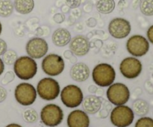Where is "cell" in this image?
Instances as JSON below:
<instances>
[{
  "label": "cell",
  "mask_w": 153,
  "mask_h": 127,
  "mask_svg": "<svg viewBox=\"0 0 153 127\" xmlns=\"http://www.w3.org/2000/svg\"><path fill=\"white\" fill-rule=\"evenodd\" d=\"M93 8V5L92 4H91V3H86V4L84 5V10H85L86 13H88V12H91V10H92Z\"/></svg>",
  "instance_id": "f35d334b"
},
{
  "label": "cell",
  "mask_w": 153,
  "mask_h": 127,
  "mask_svg": "<svg viewBox=\"0 0 153 127\" xmlns=\"http://www.w3.org/2000/svg\"><path fill=\"white\" fill-rule=\"evenodd\" d=\"M18 58V54L16 51L13 49H7L2 55V60L5 65H13Z\"/></svg>",
  "instance_id": "603a6c76"
},
{
  "label": "cell",
  "mask_w": 153,
  "mask_h": 127,
  "mask_svg": "<svg viewBox=\"0 0 153 127\" xmlns=\"http://www.w3.org/2000/svg\"><path fill=\"white\" fill-rule=\"evenodd\" d=\"M126 2L125 0H120L119 2H118V7L120 9H123L126 7Z\"/></svg>",
  "instance_id": "60d3db41"
},
{
  "label": "cell",
  "mask_w": 153,
  "mask_h": 127,
  "mask_svg": "<svg viewBox=\"0 0 153 127\" xmlns=\"http://www.w3.org/2000/svg\"><path fill=\"white\" fill-rule=\"evenodd\" d=\"M108 30L113 38L117 40L125 39L130 34L131 31V23L126 19L116 17L110 21Z\"/></svg>",
  "instance_id": "7c38bea8"
},
{
  "label": "cell",
  "mask_w": 153,
  "mask_h": 127,
  "mask_svg": "<svg viewBox=\"0 0 153 127\" xmlns=\"http://www.w3.org/2000/svg\"><path fill=\"white\" fill-rule=\"evenodd\" d=\"M81 13H82V11L80 9H79V7L73 9V10L71 11V17H73L74 19H78L81 16Z\"/></svg>",
  "instance_id": "836d02e7"
},
{
  "label": "cell",
  "mask_w": 153,
  "mask_h": 127,
  "mask_svg": "<svg viewBox=\"0 0 153 127\" xmlns=\"http://www.w3.org/2000/svg\"><path fill=\"white\" fill-rule=\"evenodd\" d=\"M120 71L125 78L133 80L140 75L143 70V65L139 59L134 57H128L121 61Z\"/></svg>",
  "instance_id": "8fae6325"
},
{
  "label": "cell",
  "mask_w": 153,
  "mask_h": 127,
  "mask_svg": "<svg viewBox=\"0 0 153 127\" xmlns=\"http://www.w3.org/2000/svg\"><path fill=\"white\" fill-rule=\"evenodd\" d=\"M67 123L68 127H89V116L85 111L73 110L68 115Z\"/></svg>",
  "instance_id": "9a60e30c"
},
{
  "label": "cell",
  "mask_w": 153,
  "mask_h": 127,
  "mask_svg": "<svg viewBox=\"0 0 153 127\" xmlns=\"http://www.w3.org/2000/svg\"><path fill=\"white\" fill-rule=\"evenodd\" d=\"M145 86H146V89L147 90V92L149 94H153V85L151 83V82L146 81Z\"/></svg>",
  "instance_id": "8d00e7d4"
},
{
  "label": "cell",
  "mask_w": 153,
  "mask_h": 127,
  "mask_svg": "<svg viewBox=\"0 0 153 127\" xmlns=\"http://www.w3.org/2000/svg\"><path fill=\"white\" fill-rule=\"evenodd\" d=\"M34 0H14V10L22 15H26L32 12L34 8Z\"/></svg>",
  "instance_id": "d6986e66"
},
{
  "label": "cell",
  "mask_w": 153,
  "mask_h": 127,
  "mask_svg": "<svg viewBox=\"0 0 153 127\" xmlns=\"http://www.w3.org/2000/svg\"><path fill=\"white\" fill-rule=\"evenodd\" d=\"M5 127H22L20 125L17 124V123H10V124L7 125Z\"/></svg>",
  "instance_id": "b9f144b4"
},
{
  "label": "cell",
  "mask_w": 153,
  "mask_h": 127,
  "mask_svg": "<svg viewBox=\"0 0 153 127\" xmlns=\"http://www.w3.org/2000/svg\"><path fill=\"white\" fill-rule=\"evenodd\" d=\"M61 12H62V13H64V14H65V13H70V8L68 7V6L67 5V4H63L62 6L61 7Z\"/></svg>",
  "instance_id": "74e56055"
},
{
  "label": "cell",
  "mask_w": 153,
  "mask_h": 127,
  "mask_svg": "<svg viewBox=\"0 0 153 127\" xmlns=\"http://www.w3.org/2000/svg\"><path fill=\"white\" fill-rule=\"evenodd\" d=\"M52 19L55 22L58 24H61L65 20V15L62 13H57L52 17Z\"/></svg>",
  "instance_id": "f546056e"
},
{
  "label": "cell",
  "mask_w": 153,
  "mask_h": 127,
  "mask_svg": "<svg viewBox=\"0 0 153 127\" xmlns=\"http://www.w3.org/2000/svg\"><path fill=\"white\" fill-rule=\"evenodd\" d=\"M106 96L111 104L114 106L125 105L130 98V91L128 86L122 83H114L108 86Z\"/></svg>",
  "instance_id": "ba28073f"
},
{
  "label": "cell",
  "mask_w": 153,
  "mask_h": 127,
  "mask_svg": "<svg viewBox=\"0 0 153 127\" xmlns=\"http://www.w3.org/2000/svg\"><path fill=\"white\" fill-rule=\"evenodd\" d=\"M139 7L142 14L144 16H153V0H141Z\"/></svg>",
  "instance_id": "cb8c5ba5"
},
{
  "label": "cell",
  "mask_w": 153,
  "mask_h": 127,
  "mask_svg": "<svg viewBox=\"0 0 153 127\" xmlns=\"http://www.w3.org/2000/svg\"><path fill=\"white\" fill-rule=\"evenodd\" d=\"M133 112L140 117H144L149 113V106L146 101L142 99L136 100L132 104Z\"/></svg>",
  "instance_id": "44dd1931"
},
{
  "label": "cell",
  "mask_w": 153,
  "mask_h": 127,
  "mask_svg": "<svg viewBox=\"0 0 153 127\" xmlns=\"http://www.w3.org/2000/svg\"><path fill=\"white\" fill-rule=\"evenodd\" d=\"M7 50V45L4 40L0 38V56H2Z\"/></svg>",
  "instance_id": "1f68e13d"
},
{
  "label": "cell",
  "mask_w": 153,
  "mask_h": 127,
  "mask_svg": "<svg viewBox=\"0 0 153 127\" xmlns=\"http://www.w3.org/2000/svg\"><path fill=\"white\" fill-rule=\"evenodd\" d=\"M86 22L88 26L91 27V28H94V27H95L97 23V20H96V19H94V18H90V19H88V20H87Z\"/></svg>",
  "instance_id": "e575fe53"
},
{
  "label": "cell",
  "mask_w": 153,
  "mask_h": 127,
  "mask_svg": "<svg viewBox=\"0 0 153 127\" xmlns=\"http://www.w3.org/2000/svg\"><path fill=\"white\" fill-rule=\"evenodd\" d=\"M4 71V63L1 58H0V76L3 74Z\"/></svg>",
  "instance_id": "ab89813d"
},
{
  "label": "cell",
  "mask_w": 153,
  "mask_h": 127,
  "mask_svg": "<svg viewBox=\"0 0 153 127\" xmlns=\"http://www.w3.org/2000/svg\"><path fill=\"white\" fill-rule=\"evenodd\" d=\"M134 119L133 110L128 106H116L111 112V122L116 127L129 126L133 123Z\"/></svg>",
  "instance_id": "277c9868"
},
{
  "label": "cell",
  "mask_w": 153,
  "mask_h": 127,
  "mask_svg": "<svg viewBox=\"0 0 153 127\" xmlns=\"http://www.w3.org/2000/svg\"><path fill=\"white\" fill-rule=\"evenodd\" d=\"M37 96V90L31 83H21L15 88V99L18 104L24 106L32 105L35 102Z\"/></svg>",
  "instance_id": "30bf717a"
},
{
  "label": "cell",
  "mask_w": 153,
  "mask_h": 127,
  "mask_svg": "<svg viewBox=\"0 0 153 127\" xmlns=\"http://www.w3.org/2000/svg\"><path fill=\"white\" fill-rule=\"evenodd\" d=\"M64 119V112L59 106L49 104L43 107L40 112V120L45 126L56 127Z\"/></svg>",
  "instance_id": "5b68a950"
},
{
  "label": "cell",
  "mask_w": 153,
  "mask_h": 127,
  "mask_svg": "<svg viewBox=\"0 0 153 127\" xmlns=\"http://www.w3.org/2000/svg\"><path fill=\"white\" fill-rule=\"evenodd\" d=\"M140 1H141V0H132L131 1V7H132L133 10H137L140 7Z\"/></svg>",
  "instance_id": "d590c367"
},
{
  "label": "cell",
  "mask_w": 153,
  "mask_h": 127,
  "mask_svg": "<svg viewBox=\"0 0 153 127\" xmlns=\"http://www.w3.org/2000/svg\"><path fill=\"white\" fill-rule=\"evenodd\" d=\"M43 72L49 77L60 75L65 68V62L61 56L57 54H49L43 57L41 62Z\"/></svg>",
  "instance_id": "8992f818"
},
{
  "label": "cell",
  "mask_w": 153,
  "mask_h": 127,
  "mask_svg": "<svg viewBox=\"0 0 153 127\" xmlns=\"http://www.w3.org/2000/svg\"><path fill=\"white\" fill-rule=\"evenodd\" d=\"M91 71L87 64L84 62H76L73 64L70 70V77L78 83L85 82L89 78Z\"/></svg>",
  "instance_id": "2e32d148"
},
{
  "label": "cell",
  "mask_w": 153,
  "mask_h": 127,
  "mask_svg": "<svg viewBox=\"0 0 153 127\" xmlns=\"http://www.w3.org/2000/svg\"><path fill=\"white\" fill-rule=\"evenodd\" d=\"M13 65L15 75L22 80H29L37 74V62L28 56L18 57Z\"/></svg>",
  "instance_id": "6da1fadb"
},
{
  "label": "cell",
  "mask_w": 153,
  "mask_h": 127,
  "mask_svg": "<svg viewBox=\"0 0 153 127\" xmlns=\"http://www.w3.org/2000/svg\"><path fill=\"white\" fill-rule=\"evenodd\" d=\"M126 48L128 54L132 57H141L149 52V42L143 36L134 34L128 39Z\"/></svg>",
  "instance_id": "9c48e42d"
},
{
  "label": "cell",
  "mask_w": 153,
  "mask_h": 127,
  "mask_svg": "<svg viewBox=\"0 0 153 127\" xmlns=\"http://www.w3.org/2000/svg\"><path fill=\"white\" fill-rule=\"evenodd\" d=\"M1 32H2V25H1V22H0V35L1 34Z\"/></svg>",
  "instance_id": "7bdbcfd3"
},
{
  "label": "cell",
  "mask_w": 153,
  "mask_h": 127,
  "mask_svg": "<svg viewBox=\"0 0 153 127\" xmlns=\"http://www.w3.org/2000/svg\"><path fill=\"white\" fill-rule=\"evenodd\" d=\"M64 3L70 9L78 8L82 4V0H64Z\"/></svg>",
  "instance_id": "f1b7e54d"
},
{
  "label": "cell",
  "mask_w": 153,
  "mask_h": 127,
  "mask_svg": "<svg viewBox=\"0 0 153 127\" xmlns=\"http://www.w3.org/2000/svg\"><path fill=\"white\" fill-rule=\"evenodd\" d=\"M14 10L13 2L11 0H0V16L7 18L11 16Z\"/></svg>",
  "instance_id": "7402d4cb"
},
{
  "label": "cell",
  "mask_w": 153,
  "mask_h": 127,
  "mask_svg": "<svg viewBox=\"0 0 153 127\" xmlns=\"http://www.w3.org/2000/svg\"><path fill=\"white\" fill-rule=\"evenodd\" d=\"M134 127H153V119L149 117H141L137 120Z\"/></svg>",
  "instance_id": "484cf974"
},
{
  "label": "cell",
  "mask_w": 153,
  "mask_h": 127,
  "mask_svg": "<svg viewBox=\"0 0 153 127\" xmlns=\"http://www.w3.org/2000/svg\"><path fill=\"white\" fill-rule=\"evenodd\" d=\"M15 73L12 71H8L5 73L4 76L3 77L1 83L3 85H7L10 83H11L15 78Z\"/></svg>",
  "instance_id": "4316f807"
},
{
  "label": "cell",
  "mask_w": 153,
  "mask_h": 127,
  "mask_svg": "<svg viewBox=\"0 0 153 127\" xmlns=\"http://www.w3.org/2000/svg\"><path fill=\"white\" fill-rule=\"evenodd\" d=\"M87 1H88V0H82V4H85Z\"/></svg>",
  "instance_id": "ee69618b"
},
{
  "label": "cell",
  "mask_w": 153,
  "mask_h": 127,
  "mask_svg": "<svg viewBox=\"0 0 153 127\" xmlns=\"http://www.w3.org/2000/svg\"><path fill=\"white\" fill-rule=\"evenodd\" d=\"M71 39V33L64 28H57L52 36V43L57 47H64L67 46Z\"/></svg>",
  "instance_id": "ac0fdd59"
},
{
  "label": "cell",
  "mask_w": 153,
  "mask_h": 127,
  "mask_svg": "<svg viewBox=\"0 0 153 127\" xmlns=\"http://www.w3.org/2000/svg\"><path fill=\"white\" fill-rule=\"evenodd\" d=\"M22 118L26 123H35L38 119V114L34 109H27L22 114Z\"/></svg>",
  "instance_id": "d4e9b609"
},
{
  "label": "cell",
  "mask_w": 153,
  "mask_h": 127,
  "mask_svg": "<svg viewBox=\"0 0 153 127\" xmlns=\"http://www.w3.org/2000/svg\"><path fill=\"white\" fill-rule=\"evenodd\" d=\"M146 37L149 43L153 45V25H150L146 31Z\"/></svg>",
  "instance_id": "4dcf8cb0"
},
{
  "label": "cell",
  "mask_w": 153,
  "mask_h": 127,
  "mask_svg": "<svg viewBox=\"0 0 153 127\" xmlns=\"http://www.w3.org/2000/svg\"><path fill=\"white\" fill-rule=\"evenodd\" d=\"M49 51L48 43L41 37H33L30 39L25 46V51L28 57L34 59L43 58Z\"/></svg>",
  "instance_id": "4fadbf2b"
},
{
  "label": "cell",
  "mask_w": 153,
  "mask_h": 127,
  "mask_svg": "<svg viewBox=\"0 0 153 127\" xmlns=\"http://www.w3.org/2000/svg\"><path fill=\"white\" fill-rule=\"evenodd\" d=\"M37 93L41 99L51 101L55 100L61 92L59 83L52 77H44L37 85Z\"/></svg>",
  "instance_id": "3957f363"
},
{
  "label": "cell",
  "mask_w": 153,
  "mask_h": 127,
  "mask_svg": "<svg viewBox=\"0 0 153 127\" xmlns=\"http://www.w3.org/2000/svg\"><path fill=\"white\" fill-rule=\"evenodd\" d=\"M102 106V99L97 95H88L82 101V107L87 114H97Z\"/></svg>",
  "instance_id": "e0dca14e"
},
{
  "label": "cell",
  "mask_w": 153,
  "mask_h": 127,
  "mask_svg": "<svg viewBox=\"0 0 153 127\" xmlns=\"http://www.w3.org/2000/svg\"><path fill=\"white\" fill-rule=\"evenodd\" d=\"M116 3L114 0H98L96 3L97 11L102 14H109L114 10Z\"/></svg>",
  "instance_id": "ffe728a7"
},
{
  "label": "cell",
  "mask_w": 153,
  "mask_h": 127,
  "mask_svg": "<svg viewBox=\"0 0 153 127\" xmlns=\"http://www.w3.org/2000/svg\"><path fill=\"white\" fill-rule=\"evenodd\" d=\"M69 49L76 57H85L91 49V43L88 37L84 35H76L69 43Z\"/></svg>",
  "instance_id": "5bb4252c"
},
{
  "label": "cell",
  "mask_w": 153,
  "mask_h": 127,
  "mask_svg": "<svg viewBox=\"0 0 153 127\" xmlns=\"http://www.w3.org/2000/svg\"><path fill=\"white\" fill-rule=\"evenodd\" d=\"M63 104L67 108L74 109L82 104L84 95L82 89L76 85H67L60 92Z\"/></svg>",
  "instance_id": "52a82bcc"
},
{
  "label": "cell",
  "mask_w": 153,
  "mask_h": 127,
  "mask_svg": "<svg viewBox=\"0 0 153 127\" xmlns=\"http://www.w3.org/2000/svg\"><path fill=\"white\" fill-rule=\"evenodd\" d=\"M64 57L65 59H68L71 63L75 64L77 62V57L75 56L73 54V52L68 49V50H66L64 52Z\"/></svg>",
  "instance_id": "83f0119b"
},
{
  "label": "cell",
  "mask_w": 153,
  "mask_h": 127,
  "mask_svg": "<svg viewBox=\"0 0 153 127\" xmlns=\"http://www.w3.org/2000/svg\"><path fill=\"white\" fill-rule=\"evenodd\" d=\"M92 79L96 85L100 87H108L114 83L116 71L111 65L105 62L99 63L92 71Z\"/></svg>",
  "instance_id": "7a4b0ae2"
},
{
  "label": "cell",
  "mask_w": 153,
  "mask_h": 127,
  "mask_svg": "<svg viewBox=\"0 0 153 127\" xmlns=\"http://www.w3.org/2000/svg\"><path fill=\"white\" fill-rule=\"evenodd\" d=\"M152 78H153V73H152Z\"/></svg>",
  "instance_id": "f6af8a7d"
},
{
  "label": "cell",
  "mask_w": 153,
  "mask_h": 127,
  "mask_svg": "<svg viewBox=\"0 0 153 127\" xmlns=\"http://www.w3.org/2000/svg\"><path fill=\"white\" fill-rule=\"evenodd\" d=\"M7 96V92L6 89L4 87H2V86H0V104L5 101Z\"/></svg>",
  "instance_id": "d6a6232c"
}]
</instances>
